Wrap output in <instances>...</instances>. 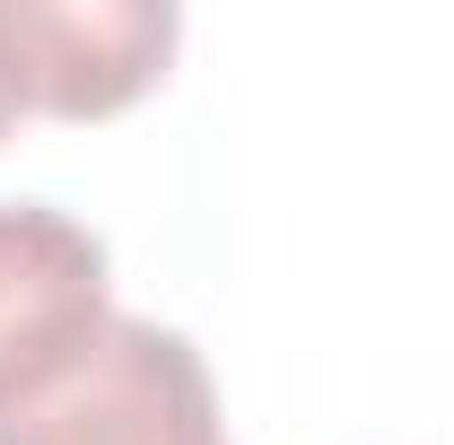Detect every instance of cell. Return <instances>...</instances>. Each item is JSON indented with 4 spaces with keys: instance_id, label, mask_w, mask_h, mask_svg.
Here are the masks:
<instances>
[{
    "instance_id": "cell-1",
    "label": "cell",
    "mask_w": 454,
    "mask_h": 445,
    "mask_svg": "<svg viewBox=\"0 0 454 445\" xmlns=\"http://www.w3.org/2000/svg\"><path fill=\"white\" fill-rule=\"evenodd\" d=\"M0 445H227L210 358L175 324L114 315L53 385L0 410Z\"/></svg>"
},
{
    "instance_id": "cell-2",
    "label": "cell",
    "mask_w": 454,
    "mask_h": 445,
    "mask_svg": "<svg viewBox=\"0 0 454 445\" xmlns=\"http://www.w3.org/2000/svg\"><path fill=\"white\" fill-rule=\"evenodd\" d=\"M175 0H0V61L27 113L106 122L140 105L175 61Z\"/></svg>"
},
{
    "instance_id": "cell-3",
    "label": "cell",
    "mask_w": 454,
    "mask_h": 445,
    "mask_svg": "<svg viewBox=\"0 0 454 445\" xmlns=\"http://www.w3.org/2000/svg\"><path fill=\"white\" fill-rule=\"evenodd\" d=\"M106 324V236L53 201H0V410L53 385Z\"/></svg>"
},
{
    "instance_id": "cell-4",
    "label": "cell",
    "mask_w": 454,
    "mask_h": 445,
    "mask_svg": "<svg viewBox=\"0 0 454 445\" xmlns=\"http://www.w3.org/2000/svg\"><path fill=\"white\" fill-rule=\"evenodd\" d=\"M18 113H27V105H18V88H9V61H0V140L18 131Z\"/></svg>"
}]
</instances>
